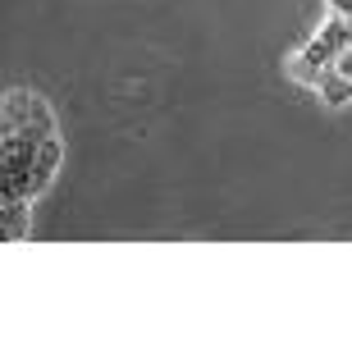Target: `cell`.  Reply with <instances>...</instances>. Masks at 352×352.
Instances as JSON below:
<instances>
[{
  "instance_id": "cell-8",
  "label": "cell",
  "mask_w": 352,
  "mask_h": 352,
  "mask_svg": "<svg viewBox=\"0 0 352 352\" xmlns=\"http://www.w3.org/2000/svg\"><path fill=\"white\" fill-rule=\"evenodd\" d=\"M329 10L343 14V19H352V0H329Z\"/></svg>"
},
{
  "instance_id": "cell-2",
  "label": "cell",
  "mask_w": 352,
  "mask_h": 352,
  "mask_svg": "<svg viewBox=\"0 0 352 352\" xmlns=\"http://www.w3.org/2000/svg\"><path fill=\"white\" fill-rule=\"evenodd\" d=\"M352 41V32H348V19H343V14H329L325 19V28H320V32H316V41L311 46H307V60H311L316 69H325V65H334V55L343 51V46H348Z\"/></svg>"
},
{
  "instance_id": "cell-4",
  "label": "cell",
  "mask_w": 352,
  "mask_h": 352,
  "mask_svg": "<svg viewBox=\"0 0 352 352\" xmlns=\"http://www.w3.org/2000/svg\"><path fill=\"white\" fill-rule=\"evenodd\" d=\"M55 165H60V138H46L41 151H37V165H32V192L46 188V179L55 174Z\"/></svg>"
},
{
  "instance_id": "cell-6",
  "label": "cell",
  "mask_w": 352,
  "mask_h": 352,
  "mask_svg": "<svg viewBox=\"0 0 352 352\" xmlns=\"http://www.w3.org/2000/svg\"><path fill=\"white\" fill-rule=\"evenodd\" d=\"M288 78L293 82H302V87H316V78H320V69L311 65V60H307V55H293V60H288Z\"/></svg>"
},
{
  "instance_id": "cell-3",
  "label": "cell",
  "mask_w": 352,
  "mask_h": 352,
  "mask_svg": "<svg viewBox=\"0 0 352 352\" xmlns=\"http://www.w3.org/2000/svg\"><path fill=\"white\" fill-rule=\"evenodd\" d=\"M316 91H320V101H325L329 110H343V105L352 101V78H343L334 65H325L320 78H316Z\"/></svg>"
},
{
  "instance_id": "cell-7",
  "label": "cell",
  "mask_w": 352,
  "mask_h": 352,
  "mask_svg": "<svg viewBox=\"0 0 352 352\" xmlns=\"http://www.w3.org/2000/svg\"><path fill=\"white\" fill-rule=\"evenodd\" d=\"M334 69H339L343 78H352V41H348V46H343L339 55H334Z\"/></svg>"
},
{
  "instance_id": "cell-1",
  "label": "cell",
  "mask_w": 352,
  "mask_h": 352,
  "mask_svg": "<svg viewBox=\"0 0 352 352\" xmlns=\"http://www.w3.org/2000/svg\"><path fill=\"white\" fill-rule=\"evenodd\" d=\"M5 133H32V138H55L51 105L32 91H10L5 96Z\"/></svg>"
},
{
  "instance_id": "cell-5",
  "label": "cell",
  "mask_w": 352,
  "mask_h": 352,
  "mask_svg": "<svg viewBox=\"0 0 352 352\" xmlns=\"http://www.w3.org/2000/svg\"><path fill=\"white\" fill-rule=\"evenodd\" d=\"M0 234H5V243H14V238H28V201H5L0 206Z\"/></svg>"
}]
</instances>
